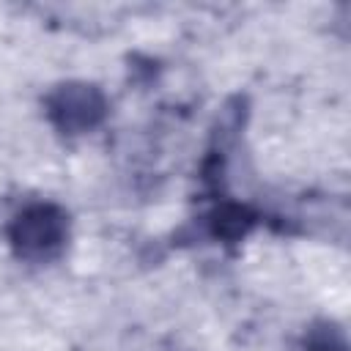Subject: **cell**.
<instances>
[{"instance_id": "6da1fadb", "label": "cell", "mask_w": 351, "mask_h": 351, "mask_svg": "<svg viewBox=\"0 0 351 351\" xmlns=\"http://www.w3.org/2000/svg\"><path fill=\"white\" fill-rule=\"evenodd\" d=\"M60 239H63V217L49 206H36L16 219L14 241L22 255L44 258L55 247H60Z\"/></svg>"}]
</instances>
